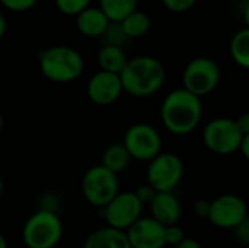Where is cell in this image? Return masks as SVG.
<instances>
[{"mask_svg": "<svg viewBox=\"0 0 249 248\" xmlns=\"http://www.w3.org/2000/svg\"><path fill=\"white\" fill-rule=\"evenodd\" d=\"M184 178V162L174 152H162L152 159L146 170V183L158 193H171Z\"/></svg>", "mask_w": 249, "mask_h": 248, "instance_id": "cell-7", "label": "cell"}, {"mask_svg": "<svg viewBox=\"0 0 249 248\" xmlns=\"http://www.w3.org/2000/svg\"><path fill=\"white\" fill-rule=\"evenodd\" d=\"M242 18L245 22V28H249V0H247V3L242 7Z\"/></svg>", "mask_w": 249, "mask_h": 248, "instance_id": "cell-34", "label": "cell"}, {"mask_svg": "<svg viewBox=\"0 0 249 248\" xmlns=\"http://www.w3.org/2000/svg\"><path fill=\"white\" fill-rule=\"evenodd\" d=\"M3 124H4V121H3V115H1V113H0V133H1V130H3Z\"/></svg>", "mask_w": 249, "mask_h": 248, "instance_id": "cell-37", "label": "cell"}, {"mask_svg": "<svg viewBox=\"0 0 249 248\" xmlns=\"http://www.w3.org/2000/svg\"><path fill=\"white\" fill-rule=\"evenodd\" d=\"M131 161L133 158L130 156L128 151L123 143H112L107 146L105 151L102 152L101 165H104L105 168H108L109 171L118 175L120 172H124L130 167Z\"/></svg>", "mask_w": 249, "mask_h": 248, "instance_id": "cell-18", "label": "cell"}, {"mask_svg": "<svg viewBox=\"0 0 249 248\" xmlns=\"http://www.w3.org/2000/svg\"><path fill=\"white\" fill-rule=\"evenodd\" d=\"M92 0H54L55 7L66 16H77L88 7H90Z\"/></svg>", "mask_w": 249, "mask_h": 248, "instance_id": "cell-23", "label": "cell"}, {"mask_svg": "<svg viewBox=\"0 0 249 248\" xmlns=\"http://www.w3.org/2000/svg\"><path fill=\"white\" fill-rule=\"evenodd\" d=\"M244 134L236 120L231 117H216L203 129V143L214 155L229 156L241 149Z\"/></svg>", "mask_w": 249, "mask_h": 248, "instance_id": "cell-5", "label": "cell"}, {"mask_svg": "<svg viewBox=\"0 0 249 248\" xmlns=\"http://www.w3.org/2000/svg\"><path fill=\"white\" fill-rule=\"evenodd\" d=\"M236 120V124H238V127H239V130H241V133L244 134V136H248L249 134V113H244V114H241L238 118H235Z\"/></svg>", "mask_w": 249, "mask_h": 248, "instance_id": "cell-30", "label": "cell"}, {"mask_svg": "<svg viewBox=\"0 0 249 248\" xmlns=\"http://www.w3.org/2000/svg\"><path fill=\"white\" fill-rule=\"evenodd\" d=\"M102 39H104V45H114V47L124 48V45L128 41V37L125 35L121 23L111 22L109 26H108V29L102 35Z\"/></svg>", "mask_w": 249, "mask_h": 248, "instance_id": "cell-22", "label": "cell"}, {"mask_svg": "<svg viewBox=\"0 0 249 248\" xmlns=\"http://www.w3.org/2000/svg\"><path fill=\"white\" fill-rule=\"evenodd\" d=\"M118 193V175L104 165H93L85 172L82 178V194L89 205L104 209Z\"/></svg>", "mask_w": 249, "mask_h": 248, "instance_id": "cell-6", "label": "cell"}, {"mask_svg": "<svg viewBox=\"0 0 249 248\" xmlns=\"http://www.w3.org/2000/svg\"><path fill=\"white\" fill-rule=\"evenodd\" d=\"M63 238V222L57 212L38 209L22 228L26 248H55Z\"/></svg>", "mask_w": 249, "mask_h": 248, "instance_id": "cell-4", "label": "cell"}, {"mask_svg": "<svg viewBox=\"0 0 249 248\" xmlns=\"http://www.w3.org/2000/svg\"><path fill=\"white\" fill-rule=\"evenodd\" d=\"M124 92L120 75L99 70L86 85L88 98L96 105H111Z\"/></svg>", "mask_w": 249, "mask_h": 248, "instance_id": "cell-13", "label": "cell"}, {"mask_svg": "<svg viewBox=\"0 0 249 248\" xmlns=\"http://www.w3.org/2000/svg\"><path fill=\"white\" fill-rule=\"evenodd\" d=\"M139 0H99V9L107 15L109 22L121 23L128 15L137 10Z\"/></svg>", "mask_w": 249, "mask_h": 248, "instance_id": "cell-19", "label": "cell"}, {"mask_svg": "<svg viewBox=\"0 0 249 248\" xmlns=\"http://www.w3.org/2000/svg\"><path fill=\"white\" fill-rule=\"evenodd\" d=\"M229 51L232 60L242 69L249 70V28L239 29L231 39Z\"/></svg>", "mask_w": 249, "mask_h": 248, "instance_id": "cell-20", "label": "cell"}, {"mask_svg": "<svg viewBox=\"0 0 249 248\" xmlns=\"http://www.w3.org/2000/svg\"><path fill=\"white\" fill-rule=\"evenodd\" d=\"M120 77L125 94L134 98H149L163 88L166 70L156 57L137 56L128 60Z\"/></svg>", "mask_w": 249, "mask_h": 248, "instance_id": "cell-2", "label": "cell"}, {"mask_svg": "<svg viewBox=\"0 0 249 248\" xmlns=\"http://www.w3.org/2000/svg\"><path fill=\"white\" fill-rule=\"evenodd\" d=\"M197 0H162V4L166 10L172 13H185L196 6Z\"/></svg>", "mask_w": 249, "mask_h": 248, "instance_id": "cell-25", "label": "cell"}, {"mask_svg": "<svg viewBox=\"0 0 249 248\" xmlns=\"http://www.w3.org/2000/svg\"><path fill=\"white\" fill-rule=\"evenodd\" d=\"M83 248H131V246L125 231L104 227L88 235Z\"/></svg>", "mask_w": 249, "mask_h": 248, "instance_id": "cell-16", "label": "cell"}, {"mask_svg": "<svg viewBox=\"0 0 249 248\" xmlns=\"http://www.w3.org/2000/svg\"><path fill=\"white\" fill-rule=\"evenodd\" d=\"M156 190L150 186V184H140L137 189H136V191H134V194L137 196V199L143 203V206H146V205H150L152 202H153V199H155V196H156Z\"/></svg>", "mask_w": 249, "mask_h": 248, "instance_id": "cell-27", "label": "cell"}, {"mask_svg": "<svg viewBox=\"0 0 249 248\" xmlns=\"http://www.w3.org/2000/svg\"><path fill=\"white\" fill-rule=\"evenodd\" d=\"M143 203L134 191H120L102 210L107 227L127 231L143 216Z\"/></svg>", "mask_w": 249, "mask_h": 248, "instance_id": "cell-10", "label": "cell"}, {"mask_svg": "<svg viewBox=\"0 0 249 248\" xmlns=\"http://www.w3.org/2000/svg\"><path fill=\"white\" fill-rule=\"evenodd\" d=\"M233 237L241 246L249 248V216L233 229Z\"/></svg>", "mask_w": 249, "mask_h": 248, "instance_id": "cell-28", "label": "cell"}, {"mask_svg": "<svg viewBox=\"0 0 249 248\" xmlns=\"http://www.w3.org/2000/svg\"><path fill=\"white\" fill-rule=\"evenodd\" d=\"M175 248H204L203 247V244L200 243V241H197V240H194V238H185L178 247Z\"/></svg>", "mask_w": 249, "mask_h": 248, "instance_id": "cell-31", "label": "cell"}, {"mask_svg": "<svg viewBox=\"0 0 249 248\" xmlns=\"http://www.w3.org/2000/svg\"><path fill=\"white\" fill-rule=\"evenodd\" d=\"M98 66L104 72L121 75V72L125 69L128 63V57L121 47H114V45H102L101 50L98 51L96 56Z\"/></svg>", "mask_w": 249, "mask_h": 248, "instance_id": "cell-17", "label": "cell"}, {"mask_svg": "<svg viewBox=\"0 0 249 248\" xmlns=\"http://www.w3.org/2000/svg\"><path fill=\"white\" fill-rule=\"evenodd\" d=\"M150 206V216L165 227L177 225L182 216V206L174 191L156 193Z\"/></svg>", "mask_w": 249, "mask_h": 248, "instance_id": "cell-14", "label": "cell"}, {"mask_svg": "<svg viewBox=\"0 0 249 248\" xmlns=\"http://www.w3.org/2000/svg\"><path fill=\"white\" fill-rule=\"evenodd\" d=\"M76 29L86 38H102L105 31L109 26V19L107 15L96 6H90L74 19Z\"/></svg>", "mask_w": 249, "mask_h": 248, "instance_id": "cell-15", "label": "cell"}, {"mask_svg": "<svg viewBox=\"0 0 249 248\" xmlns=\"http://www.w3.org/2000/svg\"><path fill=\"white\" fill-rule=\"evenodd\" d=\"M0 248H7V241L3 234H0Z\"/></svg>", "mask_w": 249, "mask_h": 248, "instance_id": "cell-35", "label": "cell"}, {"mask_svg": "<svg viewBox=\"0 0 249 248\" xmlns=\"http://www.w3.org/2000/svg\"><path fill=\"white\" fill-rule=\"evenodd\" d=\"M121 26H123L125 35L128 37V39L142 38L146 34H149V31L152 28V19L147 13H144L142 10H136L121 22Z\"/></svg>", "mask_w": 249, "mask_h": 248, "instance_id": "cell-21", "label": "cell"}, {"mask_svg": "<svg viewBox=\"0 0 249 248\" xmlns=\"http://www.w3.org/2000/svg\"><path fill=\"white\" fill-rule=\"evenodd\" d=\"M185 238H187V235L178 224L166 227V246L178 247Z\"/></svg>", "mask_w": 249, "mask_h": 248, "instance_id": "cell-26", "label": "cell"}, {"mask_svg": "<svg viewBox=\"0 0 249 248\" xmlns=\"http://www.w3.org/2000/svg\"><path fill=\"white\" fill-rule=\"evenodd\" d=\"M125 232L131 248L166 247V227L152 216H142Z\"/></svg>", "mask_w": 249, "mask_h": 248, "instance_id": "cell-12", "label": "cell"}, {"mask_svg": "<svg viewBox=\"0 0 249 248\" xmlns=\"http://www.w3.org/2000/svg\"><path fill=\"white\" fill-rule=\"evenodd\" d=\"M3 191H4V183H3V180H1V177H0V199H1V196H3Z\"/></svg>", "mask_w": 249, "mask_h": 248, "instance_id": "cell-36", "label": "cell"}, {"mask_svg": "<svg viewBox=\"0 0 249 248\" xmlns=\"http://www.w3.org/2000/svg\"><path fill=\"white\" fill-rule=\"evenodd\" d=\"M204 110L201 98L184 88L171 91L160 105L162 124L175 136L191 134L200 126Z\"/></svg>", "mask_w": 249, "mask_h": 248, "instance_id": "cell-1", "label": "cell"}, {"mask_svg": "<svg viewBox=\"0 0 249 248\" xmlns=\"http://www.w3.org/2000/svg\"><path fill=\"white\" fill-rule=\"evenodd\" d=\"M249 216V208L247 202L238 194H222L212 200V209L209 221L213 227L219 229L233 231L244 219Z\"/></svg>", "mask_w": 249, "mask_h": 248, "instance_id": "cell-11", "label": "cell"}, {"mask_svg": "<svg viewBox=\"0 0 249 248\" xmlns=\"http://www.w3.org/2000/svg\"><path fill=\"white\" fill-rule=\"evenodd\" d=\"M123 145L130 156L140 162H150L162 153V136L156 127L147 123L131 124L124 133Z\"/></svg>", "mask_w": 249, "mask_h": 248, "instance_id": "cell-9", "label": "cell"}, {"mask_svg": "<svg viewBox=\"0 0 249 248\" xmlns=\"http://www.w3.org/2000/svg\"><path fill=\"white\" fill-rule=\"evenodd\" d=\"M220 82V67L210 57H196L182 72V88L198 98L210 95Z\"/></svg>", "mask_w": 249, "mask_h": 248, "instance_id": "cell-8", "label": "cell"}, {"mask_svg": "<svg viewBox=\"0 0 249 248\" xmlns=\"http://www.w3.org/2000/svg\"><path fill=\"white\" fill-rule=\"evenodd\" d=\"M7 31V20H6V16L3 15V12H0V39L4 37Z\"/></svg>", "mask_w": 249, "mask_h": 248, "instance_id": "cell-33", "label": "cell"}, {"mask_svg": "<svg viewBox=\"0 0 249 248\" xmlns=\"http://www.w3.org/2000/svg\"><path fill=\"white\" fill-rule=\"evenodd\" d=\"M210 209H212V202L206 200V199H200L194 203V215L198 216V218H204V219H209V215H210Z\"/></svg>", "mask_w": 249, "mask_h": 248, "instance_id": "cell-29", "label": "cell"}, {"mask_svg": "<svg viewBox=\"0 0 249 248\" xmlns=\"http://www.w3.org/2000/svg\"><path fill=\"white\" fill-rule=\"evenodd\" d=\"M38 0H0V4L9 10V12H15V13H22V12H28L31 9H34L36 6Z\"/></svg>", "mask_w": 249, "mask_h": 248, "instance_id": "cell-24", "label": "cell"}, {"mask_svg": "<svg viewBox=\"0 0 249 248\" xmlns=\"http://www.w3.org/2000/svg\"><path fill=\"white\" fill-rule=\"evenodd\" d=\"M241 153L244 155V158L249 161V134L248 136H244L242 139V143H241Z\"/></svg>", "mask_w": 249, "mask_h": 248, "instance_id": "cell-32", "label": "cell"}, {"mask_svg": "<svg viewBox=\"0 0 249 248\" xmlns=\"http://www.w3.org/2000/svg\"><path fill=\"white\" fill-rule=\"evenodd\" d=\"M38 63L42 76L55 83H70L80 77L85 70L83 56L69 45H54L42 50Z\"/></svg>", "mask_w": 249, "mask_h": 248, "instance_id": "cell-3", "label": "cell"}]
</instances>
